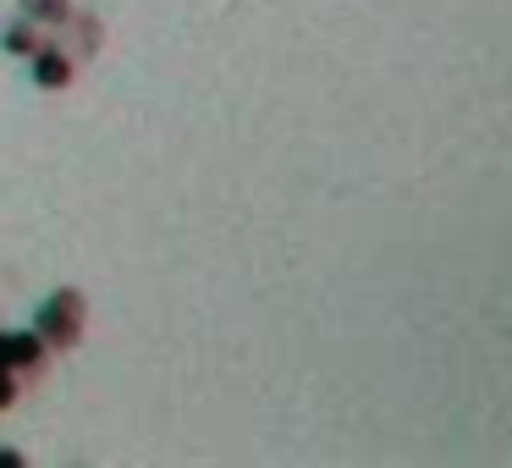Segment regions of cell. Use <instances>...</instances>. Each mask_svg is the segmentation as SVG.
<instances>
[{
    "label": "cell",
    "instance_id": "6da1fadb",
    "mask_svg": "<svg viewBox=\"0 0 512 468\" xmlns=\"http://www.w3.org/2000/svg\"><path fill=\"white\" fill-rule=\"evenodd\" d=\"M78 325H83V298H78V292H56V298L45 303V314H39V342L72 347Z\"/></svg>",
    "mask_w": 512,
    "mask_h": 468
},
{
    "label": "cell",
    "instance_id": "7a4b0ae2",
    "mask_svg": "<svg viewBox=\"0 0 512 468\" xmlns=\"http://www.w3.org/2000/svg\"><path fill=\"white\" fill-rule=\"evenodd\" d=\"M34 78L45 83V89H67V83H72V61L67 56H39L34 61Z\"/></svg>",
    "mask_w": 512,
    "mask_h": 468
},
{
    "label": "cell",
    "instance_id": "3957f363",
    "mask_svg": "<svg viewBox=\"0 0 512 468\" xmlns=\"http://www.w3.org/2000/svg\"><path fill=\"white\" fill-rule=\"evenodd\" d=\"M39 353H45V342H39V331L6 336V364H39Z\"/></svg>",
    "mask_w": 512,
    "mask_h": 468
},
{
    "label": "cell",
    "instance_id": "277c9868",
    "mask_svg": "<svg viewBox=\"0 0 512 468\" xmlns=\"http://www.w3.org/2000/svg\"><path fill=\"white\" fill-rule=\"evenodd\" d=\"M23 6H28L34 17H45V23H67V12H72L67 0H23Z\"/></svg>",
    "mask_w": 512,
    "mask_h": 468
},
{
    "label": "cell",
    "instance_id": "5b68a950",
    "mask_svg": "<svg viewBox=\"0 0 512 468\" xmlns=\"http://www.w3.org/2000/svg\"><path fill=\"white\" fill-rule=\"evenodd\" d=\"M6 50H12V56H23V50H34V34H28V28H12V34H6Z\"/></svg>",
    "mask_w": 512,
    "mask_h": 468
},
{
    "label": "cell",
    "instance_id": "8992f818",
    "mask_svg": "<svg viewBox=\"0 0 512 468\" xmlns=\"http://www.w3.org/2000/svg\"><path fill=\"white\" fill-rule=\"evenodd\" d=\"M12 397H17V386H12V375L0 369V408H12Z\"/></svg>",
    "mask_w": 512,
    "mask_h": 468
},
{
    "label": "cell",
    "instance_id": "52a82bcc",
    "mask_svg": "<svg viewBox=\"0 0 512 468\" xmlns=\"http://www.w3.org/2000/svg\"><path fill=\"white\" fill-rule=\"evenodd\" d=\"M0 369H12V364H6V336H0Z\"/></svg>",
    "mask_w": 512,
    "mask_h": 468
}]
</instances>
